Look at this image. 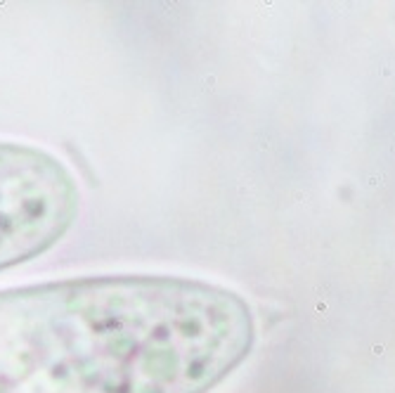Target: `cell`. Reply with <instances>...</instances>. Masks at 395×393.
Wrapping results in <instances>:
<instances>
[{
  "instance_id": "2",
  "label": "cell",
  "mask_w": 395,
  "mask_h": 393,
  "mask_svg": "<svg viewBox=\"0 0 395 393\" xmlns=\"http://www.w3.org/2000/svg\"><path fill=\"white\" fill-rule=\"evenodd\" d=\"M74 173L41 147L0 142V270L50 251L76 223Z\"/></svg>"
},
{
  "instance_id": "1",
  "label": "cell",
  "mask_w": 395,
  "mask_h": 393,
  "mask_svg": "<svg viewBox=\"0 0 395 393\" xmlns=\"http://www.w3.org/2000/svg\"><path fill=\"white\" fill-rule=\"evenodd\" d=\"M249 303L175 275L0 289V393H209L254 346Z\"/></svg>"
}]
</instances>
